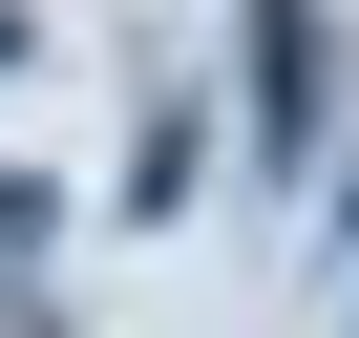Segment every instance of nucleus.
<instances>
[{
	"label": "nucleus",
	"mask_w": 359,
	"mask_h": 338,
	"mask_svg": "<svg viewBox=\"0 0 359 338\" xmlns=\"http://www.w3.org/2000/svg\"><path fill=\"white\" fill-rule=\"evenodd\" d=\"M0 64H22V0H0Z\"/></svg>",
	"instance_id": "nucleus-1"
}]
</instances>
